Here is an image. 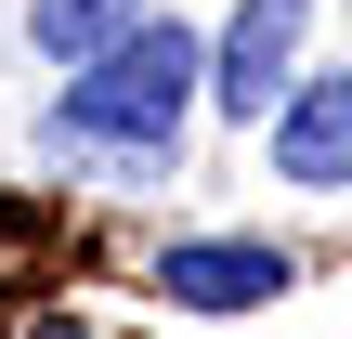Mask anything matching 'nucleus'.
Returning a JSON list of instances; mask_svg holds the SVG:
<instances>
[{"label": "nucleus", "mask_w": 352, "mask_h": 339, "mask_svg": "<svg viewBox=\"0 0 352 339\" xmlns=\"http://www.w3.org/2000/svg\"><path fill=\"white\" fill-rule=\"evenodd\" d=\"M183 91H196V39L183 26H131V39H104L78 65V91L52 105V131H78V144H170Z\"/></svg>", "instance_id": "nucleus-1"}, {"label": "nucleus", "mask_w": 352, "mask_h": 339, "mask_svg": "<svg viewBox=\"0 0 352 339\" xmlns=\"http://www.w3.org/2000/svg\"><path fill=\"white\" fill-rule=\"evenodd\" d=\"M157 287H170L183 314H248V300H287V248H261V235H196V248L157 261Z\"/></svg>", "instance_id": "nucleus-2"}, {"label": "nucleus", "mask_w": 352, "mask_h": 339, "mask_svg": "<svg viewBox=\"0 0 352 339\" xmlns=\"http://www.w3.org/2000/svg\"><path fill=\"white\" fill-rule=\"evenodd\" d=\"M300 13H314V0H235V26H222V105H235V118H274L287 52H300Z\"/></svg>", "instance_id": "nucleus-3"}, {"label": "nucleus", "mask_w": 352, "mask_h": 339, "mask_svg": "<svg viewBox=\"0 0 352 339\" xmlns=\"http://www.w3.org/2000/svg\"><path fill=\"white\" fill-rule=\"evenodd\" d=\"M274 170H287V183H352V65L314 78V91H287V118H274Z\"/></svg>", "instance_id": "nucleus-4"}, {"label": "nucleus", "mask_w": 352, "mask_h": 339, "mask_svg": "<svg viewBox=\"0 0 352 339\" xmlns=\"http://www.w3.org/2000/svg\"><path fill=\"white\" fill-rule=\"evenodd\" d=\"M131 26H144V0H39V52H65V65H91Z\"/></svg>", "instance_id": "nucleus-5"}, {"label": "nucleus", "mask_w": 352, "mask_h": 339, "mask_svg": "<svg viewBox=\"0 0 352 339\" xmlns=\"http://www.w3.org/2000/svg\"><path fill=\"white\" fill-rule=\"evenodd\" d=\"M39 339H78V327H39Z\"/></svg>", "instance_id": "nucleus-6"}]
</instances>
